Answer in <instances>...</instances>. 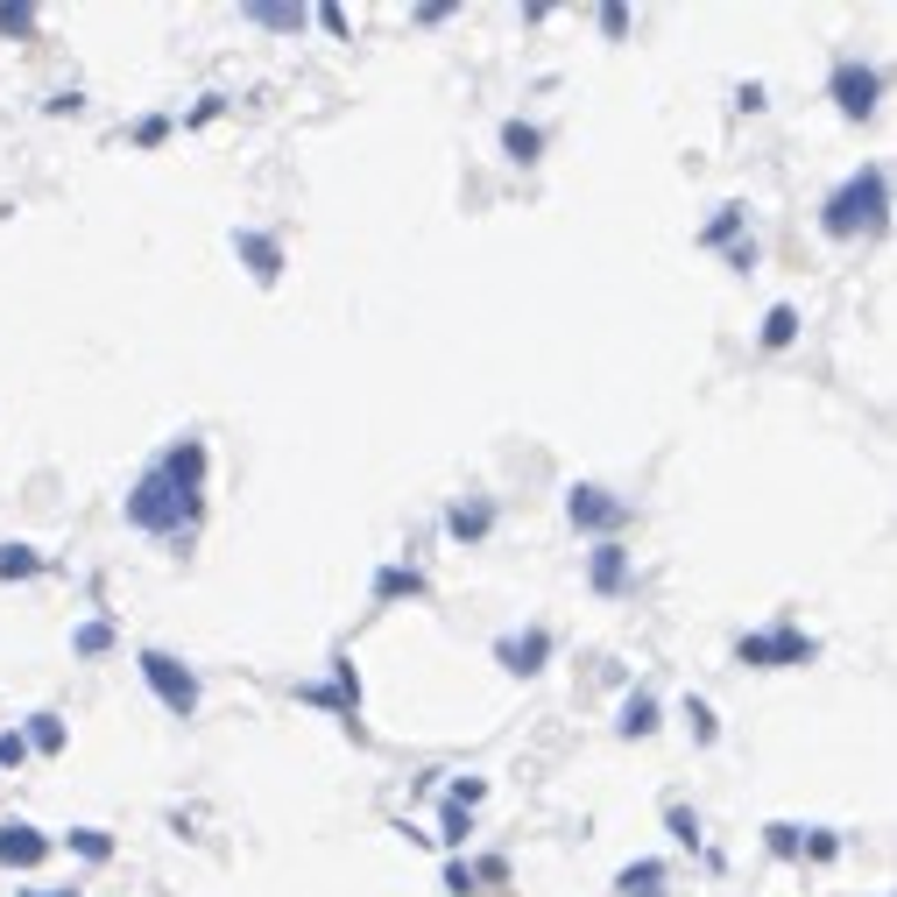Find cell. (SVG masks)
I'll list each match as a JSON object with an SVG mask.
<instances>
[{"label": "cell", "mask_w": 897, "mask_h": 897, "mask_svg": "<svg viewBox=\"0 0 897 897\" xmlns=\"http://www.w3.org/2000/svg\"><path fill=\"white\" fill-rule=\"evenodd\" d=\"M205 509V438L184 431L149 460L135 481H128V502L121 517L142 530V538H184Z\"/></svg>", "instance_id": "6da1fadb"}, {"label": "cell", "mask_w": 897, "mask_h": 897, "mask_svg": "<svg viewBox=\"0 0 897 897\" xmlns=\"http://www.w3.org/2000/svg\"><path fill=\"white\" fill-rule=\"evenodd\" d=\"M884 220H890V170H884V163H863L827 205H819V234H827V241L876 234Z\"/></svg>", "instance_id": "7a4b0ae2"}, {"label": "cell", "mask_w": 897, "mask_h": 897, "mask_svg": "<svg viewBox=\"0 0 897 897\" xmlns=\"http://www.w3.org/2000/svg\"><path fill=\"white\" fill-rule=\"evenodd\" d=\"M735 658L742 664H756V672H785V664H813L819 658V643L813 636H798V629H756V636H742L735 643Z\"/></svg>", "instance_id": "3957f363"}, {"label": "cell", "mask_w": 897, "mask_h": 897, "mask_svg": "<svg viewBox=\"0 0 897 897\" xmlns=\"http://www.w3.org/2000/svg\"><path fill=\"white\" fill-rule=\"evenodd\" d=\"M135 664H142L149 693H156V700H163V707L177 714V721H191V714H198V679H191V672H184V664L170 658V651H142Z\"/></svg>", "instance_id": "277c9868"}, {"label": "cell", "mask_w": 897, "mask_h": 897, "mask_svg": "<svg viewBox=\"0 0 897 897\" xmlns=\"http://www.w3.org/2000/svg\"><path fill=\"white\" fill-rule=\"evenodd\" d=\"M876 100H884V71L863 64V57H842V64H834V106H842L848 121H869Z\"/></svg>", "instance_id": "5b68a950"}, {"label": "cell", "mask_w": 897, "mask_h": 897, "mask_svg": "<svg viewBox=\"0 0 897 897\" xmlns=\"http://www.w3.org/2000/svg\"><path fill=\"white\" fill-rule=\"evenodd\" d=\"M565 517H572V530H622L629 523V502H615L608 488H594V481H580L565 495Z\"/></svg>", "instance_id": "8992f818"}, {"label": "cell", "mask_w": 897, "mask_h": 897, "mask_svg": "<svg viewBox=\"0 0 897 897\" xmlns=\"http://www.w3.org/2000/svg\"><path fill=\"white\" fill-rule=\"evenodd\" d=\"M544 658H551V636H544V629H523V636H502V643H495V664H502L509 679H538Z\"/></svg>", "instance_id": "52a82bcc"}, {"label": "cell", "mask_w": 897, "mask_h": 897, "mask_svg": "<svg viewBox=\"0 0 897 897\" xmlns=\"http://www.w3.org/2000/svg\"><path fill=\"white\" fill-rule=\"evenodd\" d=\"M234 255L255 283H276L283 276V241L276 234H255V226H234Z\"/></svg>", "instance_id": "ba28073f"}, {"label": "cell", "mask_w": 897, "mask_h": 897, "mask_svg": "<svg viewBox=\"0 0 897 897\" xmlns=\"http://www.w3.org/2000/svg\"><path fill=\"white\" fill-rule=\"evenodd\" d=\"M50 848H57V842H50V834H35L29 819H14V827H0V863H8V869H35V863H43Z\"/></svg>", "instance_id": "9c48e42d"}, {"label": "cell", "mask_w": 897, "mask_h": 897, "mask_svg": "<svg viewBox=\"0 0 897 897\" xmlns=\"http://www.w3.org/2000/svg\"><path fill=\"white\" fill-rule=\"evenodd\" d=\"M587 580H594V594H622L629 587V544H594V565H587Z\"/></svg>", "instance_id": "30bf717a"}, {"label": "cell", "mask_w": 897, "mask_h": 897, "mask_svg": "<svg viewBox=\"0 0 897 897\" xmlns=\"http://www.w3.org/2000/svg\"><path fill=\"white\" fill-rule=\"evenodd\" d=\"M247 22H255V29H276V35H297L304 22H312V14H304V8H290V0H247Z\"/></svg>", "instance_id": "8fae6325"}, {"label": "cell", "mask_w": 897, "mask_h": 897, "mask_svg": "<svg viewBox=\"0 0 897 897\" xmlns=\"http://www.w3.org/2000/svg\"><path fill=\"white\" fill-rule=\"evenodd\" d=\"M417 594H425V572H417V565H381L375 572V601L381 608H389V601H417Z\"/></svg>", "instance_id": "7c38bea8"}, {"label": "cell", "mask_w": 897, "mask_h": 897, "mask_svg": "<svg viewBox=\"0 0 897 897\" xmlns=\"http://www.w3.org/2000/svg\"><path fill=\"white\" fill-rule=\"evenodd\" d=\"M446 530H452L460 544H481L488 530H495V502H460V509L446 517Z\"/></svg>", "instance_id": "4fadbf2b"}, {"label": "cell", "mask_w": 897, "mask_h": 897, "mask_svg": "<svg viewBox=\"0 0 897 897\" xmlns=\"http://www.w3.org/2000/svg\"><path fill=\"white\" fill-rule=\"evenodd\" d=\"M664 890V863H629L615 876V897H658Z\"/></svg>", "instance_id": "5bb4252c"}, {"label": "cell", "mask_w": 897, "mask_h": 897, "mask_svg": "<svg viewBox=\"0 0 897 897\" xmlns=\"http://www.w3.org/2000/svg\"><path fill=\"white\" fill-rule=\"evenodd\" d=\"M22 742H29V756H35V750H43V756H57V750H64V721H57V714H29Z\"/></svg>", "instance_id": "9a60e30c"}, {"label": "cell", "mask_w": 897, "mask_h": 897, "mask_svg": "<svg viewBox=\"0 0 897 897\" xmlns=\"http://www.w3.org/2000/svg\"><path fill=\"white\" fill-rule=\"evenodd\" d=\"M35 572H43L35 544H0V580H35Z\"/></svg>", "instance_id": "2e32d148"}, {"label": "cell", "mask_w": 897, "mask_h": 897, "mask_svg": "<svg viewBox=\"0 0 897 897\" xmlns=\"http://www.w3.org/2000/svg\"><path fill=\"white\" fill-rule=\"evenodd\" d=\"M622 735H658V700L651 693H629L622 700Z\"/></svg>", "instance_id": "e0dca14e"}, {"label": "cell", "mask_w": 897, "mask_h": 897, "mask_svg": "<svg viewBox=\"0 0 897 897\" xmlns=\"http://www.w3.org/2000/svg\"><path fill=\"white\" fill-rule=\"evenodd\" d=\"M502 149H509V163H538V149H544V135L530 121H509L502 128Z\"/></svg>", "instance_id": "ac0fdd59"}, {"label": "cell", "mask_w": 897, "mask_h": 897, "mask_svg": "<svg viewBox=\"0 0 897 897\" xmlns=\"http://www.w3.org/2000/svg\"><path fill=\"white\" fill-rule=\"evenodd\" d=\"M742 220H750L742 205H721V213H714L707 226H700V247H728V241L742 234Z\"/></svg>", "instance_id": "d6986e66"}, {"label": "cell", "mask_w": 897, "mask_h": 897, "mask_svg": "<svg viewBox=\"0 0 897 897\" xmlns=\"http://www.w3.org/2000/svg\"><path fill=\"white\" fill-rule=\"evenodd\" d=\"M64 848H71V855H85V863H106V855H113V834H106V827H71V834H64Z\"/></svg>", "instance_id": "ffe728a7"}, {"label": "cell", "mask_w": 897, "mask_h": 897, "mask_svg": "<svg viewBox=\"0 0 897 897\" xmlns=\"http://www.w3.org/2000/svg\"><path fill=\"white\" fill-rule=\"evenodd\" d=\"M798 339V312L792 304H771V312H763V347H792Z\"/></svg>", "instance_id": "44dd1931"}, {"label": "cell", "mask_w": 897, "mask_h": 897, "mask_svg": "<svg viewBox=\"0 0 897 897\" xmlns=\"http://www.w3.org/2000/svg\"><path fill=\"white\" fill-rule=\"evenodd\" d=\"M71 651H79V658H106L113 651V622H85L79 636H71Z\"/></svg>", "instance_id": "7402d4cb"}, {"label": "cell", "mask_w": 897, "mask_h": 897, "mask_svg": "<svg viewBox=\"0 0 897 897\" xmlns=\"http://www.w3.org/2000/svg\"><path fill=\"white\" fill-rule=\"evenodd\" d=\"M467 834H473V813H460V806H446V813H438V842H446V848H460Z\"/></svg>", "instance_id": "603a6c76"}, {"label": "cell", "mask_w": 897, "mask_h": 897, "mask_svg": "<svg viewBox=\"0 0 897 897\" xmlns=\"http://www.w3.org/2000/svg\"><path fill=\"white\" fill-rule=\"evenodd\" d=\"M685 721H693V742H714L721 735V721H714L707 700H685Z\"/></svg>", "instance_id": "cb8c5ba5"}, {"label": "cell", "mask_w": 897, "mask_h": 897, "mask_svg": "<svg viewBox=\"0 0 897 897\" xmlns=\"http://www.w3.org/2000/svg\"><path fill=\"white\" fill-rule=\"evenodd\" d=\"M664 827H672V842H685V848H700V813H685V806H672V813H664Z\"/></svg>", "instance_id": "d4e9b609"}, {"label": "cell", "mask_w": 897, "mask_h": 897, "mask_svg": "<svg viewBox=\"0 0 897 897\" xmlns=\"http://www.w3.org/2000/svg\"><path fill=\"white\" fill-rule=\"evenodd\" d=\"M798 848H806L813 863H834V855H842V834H827V827H819V834H798Z\"/></svg>", "instance_id": "484cf974"}, {"label": "cell", "mask_w": 897, "mask_h": 897, "mask_svg": "<svg viewBox=\"0 0 897 897\" xmlns=\"http://www.w3.org/2000/svg\"><path fill=\"white\" fill-rule=\"evenodd\" d=\"M29 763V742H22V728H8L0 735V771H22Z\"/></svg>", "instance_id": "4316f807"}, {"label": "cell", "mask_w": 897, "mask_h": 897, "mask_svg": "<svg viewBox=\"0 0 897 897\" xmlns=\"http://www.w3.org/2000/svg\"><path fill=\"white\" fill-rule=\"evenodd\" d=\"M0 35H35V8H0Z\"/></svg>", "instance_id": "83f0119b"}, {"label": "cell", "mask_w": 897, "mask_h": 897, "mask_svg": "<svg viewBox=\"0 0 897 897\" xmlns=\"http://www.w3.org/2000/svg\"><path fill=\"white\" fill-rule=\"evenodd\" d=\"M473 869V884H509V863L502 855H481V863H467Z\"/></svg>", "instance_id": "f1b7e54d"}, {"label": "cell", "mask_w": 897, "mask_h": 897, "mask_svg": "<svg viewBox=\"0 0 897 897\" xmlns=\"http://www.w3.org/2000/svg\"><path fill=\"white\" fill-rule=\"evenodd\" d=\"M135 142H142V149H156V142H170V113H149V121L135 128Z\"/></svg>", "instance_id": "f546056e"}, {"label": "cell", "mask_w": 897, "mask_h": 897, "mask_svg": "<svg viewBox=\"0 0 897 897\" xmlns=\"http://www.w3.org/2000/svg\"><path fill=\"white\" fill-rule=\"evenodd\" d=\"M763 834H771V855H798V827L777 819V827H763Z\"/></svg>", "instance_id": "4dcf8cb0"}, {"label": "cell", "mask_w": 897, "mask_h": 897, "mask_svg": "<svg viewBox=\"0 0 897 897\" xmlns=\"http://www.w3.org/2000/svg\"><path fill=\"white\" fill-rule=\"evenodd\" d=\"M446 890H452V897H467V890H473V869H467V863H452V869H446Z\"/></svg>", "instance_id": "1f68e13d"}, {"label": "cell", "mask_w": 897, "mask_h": 897, "mask_svg": "<svg viewBox=\"0 0 897 897\" xmlns=\"http://www.w3.org/2000/svg\"><path fill=\"white\" fill-rule=\"evenodd\" d=\"M601 29L608 35H629V8H601Z\"/></svg>", "instance_id": "d6a6232c"}, {"label": "cell", "mask_w": 897, "mask_h": 897, "mask_svg": "<svg viewBox=\"0 0 897 897\" xmlns=\"http://www.w3.org/2000/svg\"><path fill=\"white\" fill-rule=\"evenodd\" d=\"M22 897H79V890H71V884H64V890H22Z\"/></svg>", "instance_id": "836d02e7"}]
</instances>
